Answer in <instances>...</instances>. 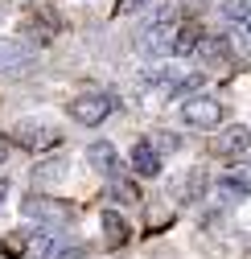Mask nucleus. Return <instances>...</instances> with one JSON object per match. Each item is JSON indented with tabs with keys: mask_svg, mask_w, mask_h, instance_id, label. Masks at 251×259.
<instances>
[{
	"mask_svg": "<svg viewBox=\"0 0 251 259\" xmlns=\"http://www.w3.org/2000/svg\"><path fill=\"white\" fill-rule=\"evenodd\" d=\"M173 33H177V9L161 5L148 17V25L136 33V46H140L144 58H165V54L173 58Z\"/></svg>",
	"mask_w": 251,
	"mask_h": 259,
	"instance_id": "1",
	"label": "nucleus"
},
{
	"mask_svg": "<svg viewBox=\"0 0 251 259\" xmlns=\"http://www.w3.org/2000/svg\"><path fill=\"white\" fill-rule=\"evenodd\" d=\"M115 107H119L115 95H107V91H82V95H74V99L66 103V115H70L74 123H82V127H95V123H103Z\"/></svg>",
	"mask_w": 251,
	"mask_h": 259,
	"instance_id": "2",
	"label": "nucleus"
},
{
	"mask_svg": "<svg viewBox=\"0 0 251 259\" xmlns=\"http://www.w3.org/2000/svg\"><path fill=\"white\" fill-rule=\"evenodd\" d=\"M181 123L194 132H223V103L210 95H194L181 103Z\"/></svg>",
	"mask_w": 251,
	"mask_h": 259,
	"instance_id": "3",
	"label": "nucleus"
},
{
	"mask_svg": "<svg viewBox=\"0 0 251 259\" xmlns=\"http://www.w3.org/2000/svg\"><path fill=\"white\" fill-rule=\"evenodd\" d=\"M9 140L21 144L25 152H46V148L62 144V132H58L54 123H41V119H21V123H13Z\"/></svg>",
	"mask_w": 251,
	"mask_h": 259,
	"instance_id": "4",
	"label": "nucleus"
},
{
	"mask_svg": "<svg viewBox=\"0 0 251 259\" xmlns=\"http://www.w3.org/2000/svg\"><path fill=\"white\" fill-rule=\"evenodd\" d=\"M33 66H37V54H33L29 41H21V37H0V74H5V78H17V74L33 70Z\"/></svg>",
	"mask_w": 251,
	"mask_h": 259,
	"instance_id": "5",
	"label": "nucleus"
},
{
	"mask_svg": "<svg viewBox=\"0 0 251 259\" xmlns=\"http://www.w3.org/2000/svg\"><path fill=\"white\" fill-rule=\"evenodd\" d=\"M21 214L33 218V222H41L46 231H50V226H70V222H74V206L50 202V198H25V202H21Z\"/></svg>",
	"mask_w": 251,
	"mask_h": 259,
	"instance_id": "6",
	"label": "nucleus"
},
{
	"mask_svg": "<svg viewBox=\"0 0 251 259\" xmlns=\"http://www.w3.org/2000/svg\"><path fill=\"white\" fill-rule=\"evenodd\" d=\"M206 185H210V177H206V169H185V173H177L173 181H169V198L177 202V206H198L202 202V193H206Z\"/></svg>",
	"mask_w": 251,
	"mask_h": 259,
	"instance_id": "7",
	"label": "nucleus"
},
{
	"mask_svg": "<svg viewBox=\"0 0 251 259\" xmlns=\"http://www.w3.org/2000/svg\"><path fill=\"white\" fill-rule=\"evenodd\" d=\"M251 148V127L247 123H227L214 140V156H243Z\"/></svg>",
	"mask_w": 251,
	"mask_h": 259,
	"instance_id": "8",
	"label": "nucleus"
},
{
	"mask_svg": "<svg viewBox=\"0 0 251 259\" xmlns=\"http://www.w3.org/2000/svg\"><path fill=\"white\" fill-rule=\"evenodd\" d=\"M87 165L95 169V173H103V177H115V173H119V152H115V144H111V140L87 144Z\"/></svg>",
	"mask_w": 251,
	"mask_h": 259,
	"instance_id": "9",
	"label": "nucleus"
},
{
	"mask_svg": "<svg viewBox=\"0 0 251 259\" xmlns=\"http://www.w3.org/2000/svg\"><path fill=\"white\" fill-rule=\"evenodd\" d=\"M194 58H202L206 66H231L235 62V46H231V37H202Z\"/></svg>",
	"mask_w": 251,
	"mask_h": 259,
	"instance_id": "10",
	"label": "nucleus"
},
{
	"mask_svg": "<svg viewBox=\"0 0 251 259\" xmlns=\"http://www.w3.org/2000/svg\"><path fill=\"white\" fill-rule=\"evenodd\" d=\"M66 169H70L66 156H46V160H37V165H33L29 181H33V189H50V185H58L62 177H66Z\"/></svg>",
	"mask_w": 251,
	"mask_h": 259,
	"instance_id": "11",
	"label": "nucleus"
},
{
	"mask_svg": "<svg viewBox=\"0 0 251 259\" xmlns=\"http://www.w3.org/2000/svg\"><path fill=\"white\" fill-rule=\"evenodd\" d=\"M132 169H136V177H161V169H165V160H161V152L152 148V140H140L136 148H132Z\"/></svg>",
	"mask_w": 251,
	"mask_h": 259,
	"instance_id": "12",
	"label": "nucleus"
},
{
	"mask_svg": "<svg viewBox=\"0 0 251 259\" xmlns=\"http://www.w3.org/2000/svg\"><path fill=\"white\" fill-rule=\"evenodd\" d=\"M214 189L223 193L227 202H247L251 198V173H223Z\"/></svg>",
	"mask_w": 251,
	"mask_h": 259,
	"instance_id": "13",
	"label": "nucleus"
},
{
	"mask_svg": "<svg viewBox=\"0 0 251 259\" xmlns=\"http://www.w3.org/2000/svg\"><path fill=\"white\" fill-rule=\"evenodd\" d=\"M103 243L107 247H123V243H128V218H123V214H115V210H103Z\"/></svg>",
	"mask_w": 251,
	"mask_h": 259,
	"instance_id": "14",
	"label": "nucleus"
},
{
	"mask_svg": "<svg viewBox=\"0 0 251 259\" xmlns=\"http://www.w3.org/2000/svg\"><path fill=\"white\" fill-rule=\"evenodd\" d=\"M202 33H198V25H181L177 33H173V58H194Z\"/></svg>",
	"mask_w": 251,
	"mask_h": 259,
	"instance_id": "15",
	"label": "nucleus"
},
{
	"mask_svg": "<svg viewBox=\"0 0 251 259\" xmlns=\"http://www.w3.org/2000/svg\"><path fill=\"white\" fill-rule=\"evenodd\" d=\"M223 17H227L231 25L251 29V0H223Z\"/></svg>",
	"mask_w": 251,
	"mask_h": 259,
	"instance_id": "16",
	"label": "nucleus"
},
{
	"mask_svg": "<svg viewBox=\"0 0 251 259\" xmlns=\"http://www.w3.org/2000/svg\"><path fill=\"white\" fill-rule=\"evenodd\" d=\"M206 87V74H185V78H173V95L185 103V99H194V95Z\"/></svg>",
	"mask_w": 251,
	"mask_h": 259,
	"instance_id": "17",
	"label": "nucleus"
},
{
	"mask_svg": "<svg viewBox=\"0 0 251 259\" xmlns=\"http://www.w3.org/2000/svg\"><path fill=\"white\" fill-rule=\"evenodd\" d=\"M29 239H33V231H29V235H21V231L5 235V251H9V259H29Z\"/></svg>",
	"mask_w": 251,
	"mask_h": 259,
	"instance_id": "18",
	"label": "nucleus"
},
{
	"mask_svg": "<svg viewBox=\"0 0 251 259\" xmlns=\"http://www.w3.org/2000/svg\"><path fill=\"white\" fill-rule=\"evenodd\" d=\"M111 198H115V202H136L140 193H136L132 181H111Z\"/></svg>",
	"mask_w": 251,
	"mask_h": 259,
	"instance_id": "19",
	"label": "nucleus"
},
{
	"mask_svg": "<svg viewBox=\"0 0 251 259\" xmlns=\"http://www.w3.org/2000/svg\"><path fill=\"white\" fill-rule=\"evenodd\" d=\"M148 5V0H115V17H132V13H140Z\"/></svg>",
	"mask_w": 251,
	"mask_h": 259,
	"instance_id": "20",
	"label": "nucleus"
},
{
	"mask_svg": "<svg viewBox=\"0 0 251 259\" xmlns=\"http://www.w3.org/2000/svg\"><path fill=\"white\" fill-rule=\"evenodd\" d=\"M169 74H165V66H144V74H140V82L144 87H156V82H165Z\"/></svg>",
	"mask_w": 251,
	"mask_h": 259,
	"instance_id": "21",
	"label": "nucleus"
},
{
	"mask_svg": "<svg viewBox=\"0 0 251 259\" xmlns=\"http://www.w3.org/2000/svg\"><path fill=\"white\" fill-rule=\"evenodd\" d=\"M152 148H156V152H177L181 140H177V136H152Z\"/></svg>",
	"mask_w": 251,
	"mask_h": 259,
	"instance_id": "22",
	"label": "nucleus"
},
{
	"mask_svg": "<svg viewBox=\"0 0 251 259\" xmlns=\"http://www.w3.org/2000/svg\"><path fill=\"white\" fill-rule=\"evenodd\" d=\"M9 144L13 140H0V160H9Z\"/></svg>",
	"mask_w": 251,
	"mask_h": 259,
	"instance_id": "23",
	"label": "nucleus"
},
{
	"mask_svg": "<svg viewBox=\"0 0 251 259\" xmlns=\"http://www.w3.org/2000/svg\"><path fill=\"white\" fill-rule=\"evenodd\" d=\"M5 193H9V181L0 177V206H5Z\"/></svg>",
	"mask_w": 251,
	"mask_h": 259,
	"instance_id": "24",
	"label": "nucleus"
},
{
	"mask_svg": "<svg viewBox=\"0 0 251 259\" xmlns=\"http://www.w3.org/2000/svg\"><path fill=\"white\" fill-rule=\"evenodd\" d=\"M247 54H251V41H247Z\"/></svg>",
	"mask_w": 251,
	"mask_h": 259,
	"instance_id": "25",
	"label": "nucleus"
}]
</instances>
